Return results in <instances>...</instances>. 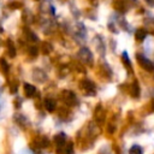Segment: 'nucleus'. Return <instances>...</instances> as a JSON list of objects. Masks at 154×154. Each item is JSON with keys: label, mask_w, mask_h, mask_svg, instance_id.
I'll use <instances>...</instances> for the list:
<instances>
[{"label": "nucleus", "mask_w": 154, "mask_h": 154, "mask_svg": "<svg viewBox=\"0 0 154 154\" xmlns=\"http://www.w3.org/2000/svg\"><path fill=\"white\" fill-rule=\"evenodd\" d=\"M137 61H138V64H140L144 70H147V71H153V70H154V64H153V61H150V60L147 59L146 57H143V55H141V54H137Z\"/></svg>", "instance_id": "1"}, {"label": "nucleus", "mask_w": 154, "mask_h": 154, "mask_svg": "<svg viewBox=\"0 0 154 154\" xmlns=\"http://www.w3.org/2000/svg\"><path fill=\"white\" fill-rule=\"evenodd\" d=\"M78 55H79V58H81L84 63L91 64V61H93V54H91V52H90L88 48H85V47L81 48L79 52H78Z\"/></svg>", "instance_id": "2"}, {"label": "nucleus", "mask_w": 154, "mask_h": 154, "mask_svg": "<svg viewBox=\"0 0 154 154\" xmlns=\"http://www.w3.org/2000/svg\"><path fill=\"white\" fill-rule=\"evenodd\" d=\"M63 97H64V100H65V102L66 103H69V105H73L75 103V101H76V97H75V94L73 93H71V91H69V90H65L64 93H63Z\"/></svg>", "instance_id": "3"}, {"label": "nucleus", "mask_w": 154, "mask_h": 154, "mask_svg": "<svg viewBox=\"0 0 154 154\" xmlns=\"http://www.w3.org/2000/svg\"><path fill=\"white\" fill-rule=\"evenodd\" d=\"M81 85H82V88H83V89H85V90H87V93L94 94V89H95V87H94V83H91L90 81L84 79V81L81 83Z\"/></svg>", "instance_id": "4"}, {"label": "nucleus", "mask_w": 154, "mask_h": 154, "mask_svg": "<svg viewBox=\"0 0 154 154\" xmlns=\"http://www.w3.org/2000/svg\"><path fill=\"white\" fill-rule=\"evenodd\" d=\"M54 141H55V143H57L58 147H63V146L65 144V141H66V136H65V134H64V132H60V134L55 135Z\"/></svg>", "instance_id": "5"}, {"label": "nucleus", "mask_w": 154, "mask_h": 154, "mask_svg": "<svg viewBox=\"0 0 154 154\" xmlns=\"http://www.w3.org/2000/svg\"><path fill=\"white\" fill-rule=\"evenodd\" d=\"M32 76H34V78H35L37 82H45V81H46V73L42 72L41 70H37V69H36V70L34 71Z\"/></svg>", "instance_id": "6"}, {"label": "nucleus", "mask_w": 154, "mask_h": 154, "mask_svg": "<svg viewBox=\"0 0 154 154\" xmlns=\"http://www.w3.org/2000/svg\"><path fill=\"white\" fill-rule=\"evenodd\" d=\"M35 91H36V89H35L34 85H31L29 83H25L24 84V93H25L26 96H32L35 94Z\"/></svg>", "instance_id": "7"}, {"label": "nucleus", "mask_w": 154, "mask_h": 154, "mask_svg": "<svg viewBox=\"0 0 154 154\" xmlns=\"http://www.w3.org/2000/svg\"><path fill=\"white\" fill-rule=\"evenodd\" d=\"M45 106H46V108H47L48 112H53L55 109V101L52 100V99H47L45 101Z\"/></svg>", "instance_id": "8"}, {"label": "nucleus", "mask_w": 154, "mask_h": 154, "mask_svg": "<svg viewBox=\"0 0 154 154\" xmlns=\"http://www.w3.org/2000/svg\"><path fill=\"white\" fill-rule=\"evenodd\" d=\"M146 36H147V31H146L144 29H138V30L136 31V34H135V37H136V40H138V41L144 40Z\"/></svg>", "instance_id": "9"}, {"label": "nucleus", "mask_w": 154, "mask_h": 154, "mask_svg": "<svg viewBox=\"0 0 154 154\" xmlns=\"http://www.w3.org/2000/svg\"><path fill=\"white\" fill-rule=\"evenodd\" d=\"M130 93H131V95H132V96H135V97H137V96H138V94H140V87H138L137 82H134V84L131 85Z\"/></svg>", "instance_id": "10"}, {"label": "nucleus", "mask_w": 154, "mask_h": 154, "mask_svg": "<svg viewBox=\"0 0 154 154\" xmlns=\"http://www.w3.org/2000/svg\"><path fill=\"white\" fill-rule=\"evenodd\" d=\"M129 154H143V149H142L138 144H134V146L130 148Z\"/></svg>", "instance_id": "11"}, {"label": "nucleus", "mask_w": 154, "mask_h": 154, "mask_svg": "<svg viewBox=\"0 0 154 154\" xmlns=\"http://www.w3.org/2000/svg\"><path fill=\"white\" fill-rule=\"evenodd\" d=\"M0 67H1V70H2L5 73H7V71H8V65H7V63L5 61V59H0Z\"/></svg>", "instance_id": "12"}, {"label": "nucleus", "mask_w": 154, "mask_h": 154, "mask_svg": "<svg viewBox=\"0 0 154 154\" xmlns=\"http://www.w3.org/2000/svg\"><path fill=\"white\" fill-rule=\"evenodd\" d=\"M123 61L126 64V66L128 67H131V63H130V60H129V58H128V53L126 52H123Z\"/></svg>", "instance_id": "13"}, {"label": "nucleus", "mask_w": 154, "mask_h": 154, "mask_svg": "<svg viewBox=\"0 0 154 154\" xmlns=\"http://www.w3.org/2000/svg\"><path fill=\"white\" fill-rule=\"evenodd\" d=\"M8 53H10V55H11L12 58L16 55V51H14V47L12 46V43H11V42H8Z\"/></svg>", "instance_id": "14"}, {"label": "nucleus", "mask_w": 154, "mask_h": 154, "mask_svg": "<svg viewBox=\"0 0 154 154\" xmlns=\"http://www.w3.org/2000/svg\"><path fill=\"white\" fill-rule=\"evenodd\" d=\"M72 150H73V146H72V143H69L67 147H66L65 153H66V154H72Z\"/></svg>", "instance_id": "15"}, {"label": "nucleus", "mask_w": 154, "mask_h": 154, "mask_svg": "<svg viewBox=\"0 0 154 154\" xmlns=\"http://www.w3.org/2000/svg\"><path fill=\"white\" fill-rule=\"evenodd\" d=\"M29 52L32 54V55H35L36 53H37V49L35 48V47H30V49H29Z\"/></svg>", "instance_id": "16"}]
</instances>
